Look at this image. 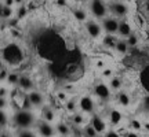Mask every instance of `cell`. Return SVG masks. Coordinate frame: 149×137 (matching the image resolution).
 Masks as SVG:
<instances>
[{"label":"cell","mask_w":149,"mask_h":137,"mask_svg":"<svg viewBox=\"0 0 149 137\" xmlns=\"http://www.w3.org/2000/svg\"><path fill=\"white\" fill-rule=\"evenodd\" d=\"M10 122H13V115H10L7 108H1V111H0V126H1V129H6Z\"/></svg>","instance_id":"cell-22"},{"label":"cell","mask_w":149,"mask_h":137,"mask_svg":"<svg viewBox=\"0 0 149 137\" xmlns=\"http://www.w3.org/2000/svg\"><path fill=\"white\" fill-rule=\"evenodd\" d=\"M95 100L91 95H81L79 97V110L84 112L86 115H93L95 114Z\"/></svg>","instance_id":"cell-8"},{"label":"cell","mask_w":149,"mask_h":137,"mask_svg":"<svg viewBox=\"0 0 149 137\" xmlns=\"http://www.w3.org/2000/svg\"><path fill=\"white\" fill-rule=\"evenodd\" d=\"M116 101L117 104L120 105V107H130L131 105V103H133V99H131V96L128 95V92H126V90H119V92H116Z\"/></svg>","instance_id":"cell-16"},{"label":"cell","mask_w":149,"mask_h":137,"mask_svg":"<svg viewBox=\"0 0 149 137\" xmlns=\"http://www.w3.org/2000/svg\"><path fill=\"white\" fill-rule=\"evenodd\" d=\"M119 38L120 37L117 36V34H108L105 33L101 38V44L102 47L105 48V49H111V51H115V48H116V44L119 41Z\"/></svg>","instance_id":"cell-14"},{"label":"cell","mask_w":149,"mask_h":137,"mask_svg":"<svg viewBox=\"0 0 149 137\" xmlns=\"http://www.w3.org/2000/svg\"><path fill=\"white\" fill-rule=\"evenodd\" d=\"M64 108L68 114H73L76 111H79V99H74V97H69L68 100L64 103Z\"/></svg>","instance_id":"cell-20"},{"label":"cell","mask_w":149,"mask_h":137,"mask_svg":"<svg viewBox=\"0 0 149 137\" xmlns=\"http://www.w3.org/2000/svg\"><path fill=\"white\" fill-rule=\"evenodd\" d=\"M15 3H17V5H21V4H24V0H15Z\"/></svg>","instance_id":"cell-45"},{"label":"cell","mask_w":149,"mask_h":137,"mask_svg":"<svg viewBox=\"0 0 149 137\" xmlns=\"http://www.w3.org/2000/svg\"><path fill=\"white\" fill-rule=\"evenodd\" d=\"M26 95H28V97H29V100H31L32 107H35V108H43V107H44L46 99H44V95H43L42 92L33 89V90H31L29 93H26Z\"/></svg>","instance_id":"cell-12"},{"label":"cell","mask_w":149,"mask_h":137,"mask_svg":"<svg viewBox=\"0 0 149 137\" xmlns=\"http://www.w3.org/2000/svg\"><path fill=\"white\" fill-rule=\"evenodd\" d=\"M128 49H130V45H128V42L126 38H119V41L116 44V48H115V52L117 55H126L128 52Z\"/></svg>","instance_id":"cell-21"},{"label":"cell","mask_w":149,"mask_h":137,"mask_svg":"<svg viewBox=\"0 0 149 137\" xmlns=\"http://www.w3.org/2000/svg\"><path fill=\"white\" fill-rule=\"evenodd\" d=\"M108 5H109V12H111V15L117 16L119 19L126 18V16L128 15V12H130V8H128L127 3L123 1V0H112Z\"/></svg>","instance_id":"cell-6"},{"label":"cell","mask_w":149,"mask_h":137,"mask_svg":"<svg viewBox=\"0 0 149 137\" xmlns=\"http://www.w3.org/2000/svg\"><path fill=\"white\" fill-rule=\"evenodd\" d=\"M104 137H123V136L115 129H108L107 132L104 133Z\"/></svg>","instance_id":"cell-36"},{"label":"cell","mask_w":149,"mask_h":137,"mask_svg":"<svg viewBox=\"0 0 149 137\" xmlns=\"http://www.w3.org/2000/svg\"><path fill=\"white\" fill-rule=\"evenodd\" d=\"M144 132L149 133V121H145L144 122Z\"/></svg>","instance_id":"cell-44"},{"label":"cell","mask_w":149,"mask_h":137,"mask_svg":"<svg viewBox=\"0 0 149 137\" xmlns=\"http://www.w3.org/2000/svg\"><path fill=\"white\" fill-rule=\"evenodd\" d=\"M25 49L19 42L7 41L1 47V63L7 64L8 67H15L25 60Z\"/></svg>","instance_id":"cell-1"},{"label":"cell","mask_w":149,"mask_h":137,"mask_svg":"<svg viewBox=\"0 0 149 137\" xmlns=\"http://www.w3.org/2000/svg\"><path fill=\"white\" fill-rule=\"evenodd\" d=\"M18 89L24 92V93H29L31 90L36 89L35 79L31 75H28V74H21L19 75V81H18Z\"/></svg>","instance_id":"cell-10"},{"label":"cell","mask_w":149,"mask_h":137,"mask_svg":"<svg viewBox=\"0 0 149 137\" xmlns=\"http://www.w3.org/2000/svg\"><path fill=\"white\" fill-rule=\"evenodd\" d=\"M10 88L7 84H1V89H0V97H8L10 95Z\"/></svg>","instance_id":"cell-35"},{"label":"cell","mask_w":149,"mask_h":137,"mask_svg":"<svg viewBox=\"0 0 149 137\" xmlns=\"http://www.w3.org/2000/svg\"><path fill=\"white\" fill-rule=\"evenodd\" d=\"M123 137H141L139 136V132H135V130H127V132L123 134Z\"/></svg>","instance_id":"cell-38"},{"label":"cell","mask_w":149,"mask_h":137,"mask_svg":"<svg viewBox=\"0 0 149 137\" xmlns=\"http://www.w3.org/2000/svg\"><path fill=\"white\" fill-rule=\"evenodd\" d=\"M70 122L73 126L77 127H83L86 125V114L81 112V111H76L73 114H70Z\"/></svg>","instance_id":"cell-18"},{"label":"cell","mask_w":149,"mask_h":137,"mask_svg":"<svg viewBox=\"0 0 149 137\" xmlns=\"http://www.w3.org/2000/svg\"><path fill=\"white\" fill-rule=\"evenodd\" d=\"M55 129H57V134L59 137H69L72 134V129L68 123H65V122H57L55 123Z\"/></svg>","instance_id":"cell-19"},{"label":"cell","mask_w":149,"mask_h":137,"mask_svg":"<svg viewBox=\"0 0 149 137\" xmlns=\"http://www.w3.org/2000/svg\"><path fill=\"white\" fill-rule=\"evenodd\" d=\"M127 40V42H128V45H130V48H134V47H137L139 44V36L135 32H133L130 36L126 38Z\"/></svg>","instance_id":"cell-32"},{"label":"cell","mask_w":149,"mask_h":137,"mask_svg":"<svg viewBox=\"0 0 149 137\" xmlns=\"http://www.w3.org/2000/svg\"><path fill=\"white\" fill-rule=\"evenodd\" d=\"M36 132L39 133L40 137H57V129L53 122H48L46 119H39L36 122Z\"/></svg>","instance_id":"cell-7"},{"label":"cell","mask_w":149,"mask_h":137,"mask_svg":"<svg viewBox=\"0 0 149 137\" xmlns=\"http://www.w3.org/2000/svg\"><path fill=\"white\" fill-rule=\"evenodd\" d=\"M90 123L94 126V129L98 132V134H104V133L108 130V123H109V122H107L105 118H102V116L98 115V114H93V115H91V119H90Z\"/></svg>","instance_id":"cell-11"},{"label":"cell","mask_w":149,"mask_h":137,"mask_svg":"<svg viewBox=\"0 0 149 137\" xmlns=\"http://www.w3.org/2000/svg\"><path fill=\"white\" fill-rule=\"evenodd\" d=\"M108 85L111 86V89L113 90V92H119V90H122L123 86H124V79H123V77L115 74L112 78L108 79Z\"/></svg>","instance_id":"cell-17"},{"label":"cell","mask_w":149,"mask_h":137,"mask_svg":"<svg viewBox=\"0 0 149 137\" xmlns=\"http://www.w3.org/2000/svg\"><path fill=\"white\" fill-rule=\"evenodd\" d=\"M0 137H17V134H14L8 127H6V129H1V134H0Z\"/></svg>","instance_id":"cell-37"},{"label":"cell","mask_w":149,"mask_h":137,"mask_svg":"<svg viewBox=\"0 0 149 137\" xmlns=\"http://www.w3.org/2000/svg\"><path fill=\"white\" fill-rule=\"evenodd\" d=\"M83 132H84V136L86 137H98V136H100V134H98V132L94 129V126H93L91 123H88V125H84V126H83Z\"/></svg>","instance_id":"cell-31"},{"label":"cell","mask_w":149,"mask_h":137,"mask_svg":"<svg viewBox=\"0 0 149 137\" xmlns=\"http://www.w3.org/2000/svg\"><path fill=\"white\" fill-rule=\"evenodd\" d=\"M28 8H29V11L36 10V8H37V4L35 3V1H29V4H28Z\"/></svg>","instance_id":"cell-43"},{"label":"cell","mask_w":149,"mask_h":137,"mask_svg":"<svg viewBox=\"0 0 149 137\" xmlns=\"http://www.w3.org/2000/svg\"><path fill=\"white\" fill-rule=\"evenodd\" d=\"M55 96H57V100H58L59 103H62V104L69 99V95H68L65 90H58V92L55 93Z\"/></svg>","instance_id":"cell-34"},{"label":"cell","mask_w":149,"mask_h":137,"mask_svg":"<svg viewBox=\"0 0 149 137\" xmlns=\"http://www.w3.org/2000/svg\"><path fill=\"white\" fill-rule=\"evenodd\" d=\"M84 29H86L87 36L90 37L91 40H101L102 36L105 34V33H104V29H102L101 21H98L95 18L87 19V21L84 22Z\"/></svg>","instance_id":"cell-4"},{"label":"cell","mask_w":149,"mask_h":137,"mask_svg":"<svg viewBox=\"0 0 149 137\" xmlns=\"http://www.w3.org/2000/svg\"><path fill=\"white\" fill-rule=\"evenodd\" d=\"M145 137H149V136H145Z\"/></svg>","instance_id":"cell-46"},{"label":"cell","mask_w":149,"mask_h":137,"mask_svg":"<svg viewBox=\"0 0 149 137\" xmlns=\"http://www.w3.org/2000/svg\"><path fill=\"white\" fill-rule=\"evenodd\" d=\"M17 137H40L36 130L32 129H18L17 132Z\"/></svg>","instance_id":"cell-28"},{"label":"cell","mask_w":149,"mask_h":137,"mask_svg":"<svg viewBox=\"0 0 149 137\" xmlns=\"http://www.w3.org/2000/svg\"><path fill=\"white\" fill-rule=\"evenodd\" d=\"M119 23H120V19H119L117 16H113V15H107L104 19H101V25H102V29H104V33H108V34H117Z\"/></svg>","instance_id":"cell-9"},{"label":"cell","mask_w":149,"mask_h":137,"mask_svg":"<svg viewBox=\"0 0 149 137\" xmlns=\"http://www.w3.org/2000/svg\"><path fill=\"white\" fill-rule=\"evenodd\" d=\"M123 119H124V114L119 108H111L108 111V122L111 126H119L122 125Z\"/></svg>","instance_id":"cell-13"},{"label":"cell","mask_w":149,"mask_h":137,"mask_svg":"<svg viewBox=\"0 0 149 137\" xmlns=\"http://www.w3.org/2000/svg\"><path fill=\"white\" fill-rule=\"evenodd\" d=\"M14 14H15L14 7L1 4V11H0V15H1V19H3V21H10V19H13Z\"/></svg>","instance_id":"cell-23"},{"label":"cell","mask_w":149,"mask_h":137,"mask_svg":"<svg viewBox=\"0 0 149 137\" xmlns=\"http://www.w3.org/2000/svg\"><path fill=\"white\" fill-rule=\"evenodd\" d=\"M19 75H21V74L17 73V71H10L8 77H7V79H6V82H3V84H7L8 86H18Z\"/></svg>","instance_id":"cell-26"},{"label":"cell","mask_w":149,"mask_h":137,"mask_svg":"<svg viewBox=\"0 0 149 137\" xmlns=\"http://www.w3.org/2000/svg\"><path fill=\"white\" fill-rule=\"evenodd\" d=\"M28 12H29V8H28V5H18V8H17V12H15V18L19 21V19H24L25 16L28 15Z\"/></svg>","instance_id":"cell-30"},{"label":"cell","mask_w":149,"mask_h":137,"mask_svg":"<svg viewBox=\"0 0 149 137\" xmlns=\"http://www.w3.org/2000/svg\"><path fill=\"white\" fill-rule=\"evenodd\" d=\"M95 67L100 68V70H102V68L105 67V63H104V60H101V59H100V60H97V62H95Z\"/></svg>","instance_id":"cell-42"},{"label":"cell","mask_w":149,"mask_h":137,"mask_svg":"<svg viewBox=\"0 0 149 137\" xmlns=\"http://www.w3.org/2000/svg\"><path fill=\"white\" fill-rule=\"evenodd\" d=\"M72 15H73V18L77 22H86L87 21V12H86V10L80 8V7H76V8L72 10Z\"/></svg>","instance_id":"cell-25"},{"label":"cell","mask_w":149,"mask_h":137,"mask_svg":"<svg viewBox=\"0 0 149 137\" xmlns=\"http://www.w3.org/2000/svg\"><path fill=\"white\" fill-rule=\"evenodd\" d=\"M8 74H10V70H8V66L4 63H1V73H0V79H1V84L6 82V79L8 77Z\"/></svg>","instance_id":"cell-33"},{"label":"cell","mask_w":149,"mask_h":137,"mask_svg":"<svg viewBox=\"0 0 149 137\" xmlns=\"http://www.w3.org/2000/svg\"><path fill=\"white\" fill-rule=\"evenodd\" d=\"M10 103V99L8 97H0V107L1 108H7V104Z\"/></svg>","instance_id":"cell-39"},{"label":"cell","mask_w":149,"mask_h":137,"mask_svg":"<svg viewBox=\"0 0 149 137\" xmlns=\"http://www.w3.org/2000/svg\"><path fill=\"white\" fill-rule=\"evenodd\" d=\"M100 74H101V78L104 79V81H108L109 78H112V77L115 75V70L112 67H109V66H105V67L100 71Z\"/></svg>","instance_id":"cell-29"},{"label":"cell","mask_w":149,"mask_h":137,"mask_svg":"<svg viewBox=\"0 0 149 137\" xmlns=\"http://www.w3.org/2000/svg\"><path fill=\"white\" fill-rule=\"evenodd\" d=\"M42 118L43 119H46V121L53 122L54 123L57 115H55V111H54L53 108H50V107H43L42 108Z\"/></svg>","instance_id":"cell-24"},{"label":"cell","mask_w":149,"mask_h":137,"mask_svg":"<svg viewBox=\"0 0 149 137\" xmlns=\"http://www.w3.org/2000/svg\"><path fill=\"white\" fill-rule=\"evenodd\" d=\"M128 127L131 130H135V132H142L144 130V122H141V119H138V118H131L128 122Z\"/></svg>","instance_id":"cell-27"},{"label":"cell","mask_w":149,"mask_h":137,"mask_svg":"<svg viewBox=\"0 0 149 137\" xmlns=\"http://www.w3.org/2000/svg\"><path fill=\"white\" fill-rule=\"evenodd\" d=\"M112 92L111 86L104 82V81H98V82H94L93 85V95L95 96L98 100L101 101H109L112 99Z\"/></svg>","instance_id":"cell-5"},{"label":"cell","mask_w":149,"mask_h":137,"mask_svg":"<svg viewBox=\"0 0 149 137\" xmlns=\"http://www.w3.org/2000/svg\"><path fill=\"white\" fill-rule=\"evenodd\" d=\"M133 25L130 23V21H127L126 18H122L120 19V23H119V30H117V36L122 37V38H127L131 33H133Z\"/></svg>","instance_id":"cell-15"},{"label":"cell","mask_w":149,"mask_h":137,"mask_svg":"<svg viewBox=\"0 0 149 137\" xmlns=\"http://www.w3.org/2000/svg\"><path fill=\"white\" fill-rule=\"evenodd\" d=\"M88 11H90L93 18L101 21V19H104L109 14V5L107 4L105 0H90Z\"/></svg>","instance_id":"cell-3"},{"label":"cell","mask_w":149,"mask_h":137,"mask_svg":"<svg viewBox=\"0 0 149 137\" xmlns=\"http://www.w3.org/2000/svg\"><path fill=\"white\" fill-rule=\"evenodd\" d=\"M55 4L58 5L59 8H65L68 5V0H55Z\"/></svg>","instance_id":"cell-40"},{"label":"cell","mask_w":149,"mask_h":137,"mask_svg":"<svg viewBox=\"0 0 149 137\" xmlns=\"http://www.w3.org/2000/svg\"><path fill=\"white\" fill-rule=\"evenodd\" d=\"M36 114L31 108H19L13 114V126L15 129H32L36 126Z\"/></svg>","instance_id":"cell-2"},{"label":"cell","mask_w":149,"mask_h":137,"mask_svg":"<svg viewBox=\"0 0 149 137\" xmlns=\"http://www.w3.org/2000/svg\"><path fill=\"white\" fill-rule=\"evenodd\" d=\"M84 1H86V0H84Z\"/></svg>","instance_id":"cell-47"},{"label":"cell","mask_w":149,"mask_h":137,"mask_svg":"<svg viewBox=\"0 0 149 137\" xmlns=\"http://www.w3.org/2000/svg\"><path fill=\"white\" fill-rule=\"evenodd\" d=\"M3 4L10 5V7H14V5H17V3H15V0H3Z\"/></svg>","instance_id":"cell-41"}]
</instances>
